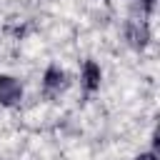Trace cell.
Wrapping results in <instances>:
<instances>
[{
  "label": "cell",
  "instance_id": "6da1fadb",
  "mask_svg": "<svg viewBox=\"0 0 160 160\" xmlns=\"http://www.w3.org/2000/svg\"><path fill=\"white\" fill-rule=\"evenodd\" d=\"M22 98V88L15 78L0 75V105H15Z\"/></svg>",
  "mask_w": 160,
  "mask_h": 160
},
{
  "label": "cell",
  "instance_id": "7a4b0ae2",
  "mask_svg": "<svg viewBox=\"0 0 160 160\" xmlns=\"http://www.w3.org/2000/svg\"><path fill=\"white\" fill-rule=\"evenodd\" d=\"M100 80H102L100 65L92 62V60H88L82 65V85H85V90H98L100 88Z\"/></svg>",
  "mask_w": 160,
  "mask_h": 160
},
{
  "label": "cell",
  "instance_id": "3957f363",
  "mask_svg": "<svg viewBox=\"0 0 160 160\" xmlns=\"http://www.w3.org/2000/svg\"><path fill=\"white\" fill-rule=\"evenodd\" d=\"M128 40L135 48H142L148 42V25L145 22H130L128 25Z\"/></svg>",
  "mask_w": 160,
  "mask_h": 160
},
{
  "label": "cell",
  "instance_id": "277c9868",
  "mask_svg": "<svg viewBox=\"0 0 160 160\" xmlns=\"http://www.w3.org/2000/svg\"><path fill=\"white\" fill-rule=\"evenodd\" d=\"M65 82V72L60 70V68H48L45 70V88H50V90H55V88H60Z\"/></svg>",
  "mask_w": 160,
  "mask_h": 160
},
{
  "label": "cell",
  "instance_id": "5b68a950",
  "mask_svg": "<svg viewBox=\"0 0 160 160\" xmlns=\"http://www.w3.org/2000/svg\"><path fill=\"white\" fill-rule=\"evenodd\" d=\"M135 160H158V158H155V152H142V155H138Z\"/></svg>",
  "mask_w": 160,
  "mask_h": 160
},
{
  "label": "cell",
  "instance_id": "8992f818",
  "mask_svg": "<svg viewBox=\"0 0 160 160\" xmlns=\"http://www.w3.org/2000/svg\"><path fill=\"white\" fill-rule=\"evenodd\" d=\"M140 2H142V8H145L148 12H150V10L155 8V0H140Z\"/></svg>",
  "mask_w": 160,
  "mask_h": 160
}]
</instances>
